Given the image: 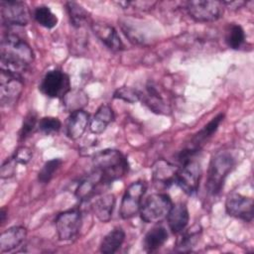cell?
<instances>
[{"label":"cell","mask_w":254,"mask_h":254,"mask_svg":"<svg viewBox=\"0 0 254 254\" xmlns=\"http://www.w3.org/2000/svg\"><path fill=\"white\" fill-rule=\"evenodd\" d=\"M37 125V114L34 111H30L24 118L22 127L19 132V140H26L34 132Z\"/></svg>","instance_id":"4dcf8cb0"},{"label":"cell","mask_w":254,"mask_h":254,"mask_svg":"<svg viewBox=\"0 0 254 254\" xmlns=\"http://www.w3.org/2000/svg\"><path fill=\"white\" fill-rule=\"evenodd\" d=\"M146 189L144 182L137 181L129 185L125 190L119 209L120 216L123 219H129L139 213Z\"/></svg>","instance_id":"ba28073f"},{"label":"cell","mask_w":254,"mask_h":254,"mask_svg":"<svg viewBox=\"0 0 254 254\" xmlns=\"http://www.w3.org/2000/svg\"><path fill=\"white\" fill-rule=\"evenodd\" d=\"M245 41V33L241 26L231 24L228 26L225 34V42L227 46L233 50L239 49Z\"/></svg>","instance_id":"83f0119b"},{"label":"cell","mask_w":254,"mask_h":254,"mask_svg":"<svg viewBox=\"0 0 254 254\" xmlns=\"http://www.w3.org/2000/svg\"><path fill=\"white\" fill-rule=\"evenodd\" d=\"M91 30L109 50L120 52L124 49V45L117 31L112 26L103 22H94L91 24Z\"/></svg>","instance_id":"5bb4252c"},{"label":"cell","mask_w":254,"mask_h":254,"mask_svg":"<svg viewBox=\"0 0 254 254\" xmlns=\"http://www.w3.org/2000/svg\"><path fill=\"white\" fill-rule=\"evenodd\" d=\"M65 9L70 21V24L74 28H81L83 25L87 24L90 20L89 13L78 3L73 1H68L65 3Z\"/></svg>","instance_id":"d4e9b609"},{"label":"cell","mask_w":254,"mask_h":254,"mask_svg":"<svg viewBox=\"0 0 254 254\" xmlns=\"http://www.w3.org/2000/svg\"><path fill=\"white\" fill-rule=\"evenodd\" d=\"M115 206V196L112 193H104L93 203L92 209L95 216L101 222H108L112 217Z\"/></svg>","instance_id":"7402d4cb"},{"label":"cell","mask_w":254,"mask_h":254,"mask_svg":"<svg viewBox=\"0 0 254 254\" xmlns=\"http://www.w3.org/2000/svg\"><path fill=\"white\" fill-rule=\"evenodd\" d=\"M190 214L189 209L184 202H178L173 204L167 215L168 225L172 232L181 233L184 231L189 223Z\"/></svg>","instance_id":"e0dca14e"},{"label":"cell","mask_w":254,"mask_h":254,"mask_svg":"<svg viewBox=\"0 0 254 254\" xmlns=\"http://www.w3.org/2000/svg\"><path fill=\"white\" fill-rule=\"evenodd\" d=\"M108 185L103 182L101 177L94 171L84 178L78 185L75 190V196L81 200H88L92 196L97 195L101 192V188L107 187Z\"/></svg>","instance_id":"9a60e30c"},{"label":"cell","mask_w":254,"mask_h":254,"mask_svg":"<svg viewBox=\"0 0 254 254\" xmlns=\"http://www.w3.org/2000/svg\"><path fill=\"white\" fill-rule=\"evenodd\" d=\"M33 60L34 53L23 39L14 34L3 37L0 46L1 70L23 78Z\"/></svg>","instance_id":"6da1fadb"},{"label":"cell","mask_w":254,"mask_h":254,"mask_svg":"<svg viewBox=\"0 0 254 254\" xmlns=\"http://www.w3.org/2000/svg\"><path fill=\"white\" fill-rule=\"evenodd\" d=\"M125 240V232L121 227H115L109 231L102 239L100 252L104 254L115 253Z\"/></svg>","instance_id":"cb8c5ba5"},{"label":"cell","mask_w":254,"mask_h":254,"mask_svg":"<svg viewBox=\"0 0 254 254\" xmlns=\"http://www.w3.org/2000/svg\"><path fill=\"white\" fill-rule=\"evenodd\" d=\"M154 1H124L118 2V5L122 6L123 9H132L136 11H148L155 6Z\"/></svg>","instance_id":"d6a6232c"},{"label":"cell","mask_w":254,"mask_h":254,"mask_svg":"<svg viewBox=\"0 0 254 254\" xmlns=\"http://www.w3.org/2000/svg\"><path fill=\"white\" fill-rule=\"evenodd\" d=\"M173 201L167 193H153L142 201L139 214L146 223H158L167 218Z\"/></svg>","instance_id":"277c9868"},{"label":"cell","mask_w":254,"mask_h":254,"mask_svg":"<svg viewBox=\"0 0 254 254\" xmlns=\"http://www.w3.org/2000/svg\"><path fill=\"white\" fill-rule=\"evenodd\" d=\"M89 123V114L82 109L70 113L66 121V136L69 139H78L86 130Z\"/></svg>","instance_id":"2e32d148"},{"label":"cell","mask_w":254,"mask_h":254,"mask_svg":"<svg viewBox=\"0 0 254 254\" xmlns=\"http://www.w3.org/2000/svg\"><path fill=\"white\" fill-rule=\"evenodd\" d=\"M32 158V151L28 147H20L18 148L12 156V159L17 164L26 165Z\"/></svg>","instance_id":"836d02e7"},{"label":"cell","mask_w":254,"mask_h":254,"mask_svg":"<svg viewBox=\"0 0 254 254\" xmlns=\"http://www.w3.org/2000/svg\"><path fill=\"white\" fill-rule=\"evenodd\" d=\"M114 98H119L129 103H135L140 100V92L128 86H122L114 92Z\"/></svg>","instance_id":"1f68e13d"},{"label":"cell","mask_w":254,"mask_h":254,"mask_svg":"<svg viewBox=\"0 0 254 254\" xmlns=\"http://www.w3.org/2000/svg\"><path fill=\"white\" fill-rule=\"evenodd\" d=\"M224 5L221 1L193 0L186 4V10L190 17L196 22H213L223 14Z\"/></svg>","instance_id":"8992f818"},{"label":"cell","mask_w":254,"mask_h":254,"mask_svg":"<svg viewBox=\"0 0 254 254\" xmlns=\"http://www.w3.org/2000/svg\"><path fill=\"white\" fill-rule=\"evenodd\" d=\"M245 4V2H242V1H230V2H223V5L224 6H227V7H230L231 9H237V8H240L241 6H243ZM229 8V9H230Z\"/></svg>","instance_id":"e575fe53"},{"label":"cell","mask_w":254,"mask_h":254,"mask_svg":"<svg viewBox=\"0 0 254 254\" xmlns=\"http://www.w3.org/2000/svg\"><path fill=\"white\" fill-rule=\"evenodd\" d=\"M223 117H224V115L222 113H220V114L216 115L214 118H212L206 125L203 126V128L200 131H198L191 138L190 144L187 148L190 149L192 151L198 152L200 150V148L205 144V142L215 133L219 124L223 120Z\"/></svg>","instance_id":"d6986e66"},{"label":"cell","mask_w":254,"mask_h":254,"mask_svg":"<svg viewBox=\"0 0 254 254\" xmlns=\"http://www.w3.org/2000/svg\"><path fill=\"white\" fill-rule=\"evenodd\" d=\"M201 177V168L199 163L190 158L181 163L176 175V183L187 194H193L199 187Z\"/></svg>","instance_id":"5b68a950"},{"label":"cell","mask_w":254,"mask_h":254,"mask_svg":"<svg viewBox=\"0 0 254 254\" xmlns=\"http://www.w3.org/2000/svg\"><path fill=\"white\" fill-rule=\"evenodd\" d=\"M34 19L47 29H52L58 24V17L48 6H39L34 11Z\"/></svg>","instance_id":"4316f807"},{"label":"cell","mask_w":254,"mask_h":254,"mask_svg":"<svg viewBox=\"0 0 254 254\" xmlns=\"http://www.w3.org/2000/svg\"><path fill=\"white\" fill-rule=\"evenodd\" d=\"M168 236L169 235L165 227L160 225L153 227L146 233L144 237L143 246L145 251L154 252L158 250L168 240Z\"/></svg>","instance_id":"603a6c76"},{"label":"cell","mask_w":254,"mask_h":254,"mask_svg":"<svg viewBox=\"0 0 254 254\" xmlns=\"http://www.w3.org/2000/svg\"><path fill=\"white\" fill-rule=\"evenodd\" d=\"M228 215L250 222L253 219V199L240 193H230L225 201Z\"/></svg>","instance_id":"7c38bea8"},{"label":"cell","mask_w":254,"mask_h":254,"mask_svg":"<svg viewBox=\"0 0 254 254\" xmlns=\"http://www.w3.org/2000/svg\"><path fill=\"white\" fill-rule=\"evenodd\" d=\"M178 168L164 159H160L152 166L153 182L156 187L169 188L176 183V175Z\"/></svg>","instance_id":"4fadbf2b"},{"label":"cell","mask_w":254,"mask_h":254,"mask_svg":"<svg viewBox=\"0 0 254 254\" xmlns=\"http://www.w3.org/2000/svg\"><path fill=\"white\" fill-rule=\"evenodd\" d=\"M0 216H1V223H4V221H5V216H6V211H5V209L4 208H2L1 209V212H0Z\"/></svg>","instance_id":"d590c367"},{"label":"cell","mask_w":254,"mask_h":254,"mask_svg":"<svg viewBox=\"0 0 254 254\" xmlns=\"http://www.w3.org/2000/svg\"><path fill=\"white\" fill-rule=\"evenodd\" d=\"M81 212L78 208L61 212L55 220L59 239L62 241H68L75 238L81 228Z\"/></svg>","instance_id":"9c48e42d"},{"label":"cell","mask_w":254,"mask_h":254,"mask_svg":"<svg viewBox=\"0 0 254 254\" xmlns=\"http://www.w3.org/2000/svg\"><path fill=\"white\" fill-rule=\"evenodd\" d=\"M62 127V123L59 118L46 116L40 119L38 123V129L45 135H53L60 131Z\"/></svg>","instance_id":"f546056e"},{"label":"cell","mask_w":254,"mask_h":254,"mask_svg":"<svg viewBox=\"0 0 254 254\" xmlns=\"http://www.w3.org/2000/svg\"><path fill=\"white\" fill-rule=\"evenodd\" d=\"M200 228L198 226L191 227L190 229L185 231L182 233L180 238L177 241L176 244V250L180 252H187L190 251L198 241L199 235H200Z\"/></svg>","instance_id":"484cf974"},{"label":"cell","mask_w":254,"mask_h":254,"mask_svg":"<svg viewBox=\"0 0 254 254\" xmlns=\"http://www.w3.org/2000/svg\"><path fill=\"white\" fill-rule=\"evenodd\" d=\"M1 20L6 26H25L30 19L27 5L21 1H1Z\"/></svg>","instance_id":"8fae6325"},{"label":"cell","mask_w":254,"mask_h":254,"mask_svg":"<svg viewBox=\"0 0 254 254\" xmlns=\"http://www.w3.org/2000/svg\"><path fill=\"white\" fill-rule=\"evenodd\" d=\"M113 120V109L108 104H102L90 120L89 129L93 134H101Z\"/></svg>","instance_id":"ffe728a7"},{"label":"cell","mask_w":254,"mask_h":254,"mask_svg":"<svg viewBox=\"0 0 254 254\" xmlns=\"http://www.w3.org/2000/svg\"><path fill=\"white\" fill-rule=\"evenodd\" d=\"M143 97V101L145 104L154 112L158 114H167L170 111L169 105L163 99L159 90L152 84L149 83L146 86V93L141 94L140 98Z\"/></svg>","instance_id":"44dd1931"},{"label":"cell","mask_w":254,"mask_h":254,"mask_svg":"<svg viewBox=\"0 0 254 254\" xmlns=\"http://www.w3.org/2000/svg\"><path fill=\"white\" fill-rule=\"evenodd\" d=\"M27 237V229L23 226H13L2 232L0 236V252L5 253L20 246Z\"/></svg>","instance_id":"ac0fdd59"},{"label":"cell","mask_w":254,"mask_h":254,"mask_svg":"<svg viewBox=\"0 0 254 254\" xmlns=\"http://www.w3.org/2000/svg\"><path fill=\"white\" fill-rule=\"evenodd\" d=\"M61 165H62L61 159H52L46 162L38 174V181L43 185L49 184L50 181L53 179L55 173L61 167Z\"/></svg>","instance_id":"f1b7e54d"},{"label":"cell","mask_w":254,"mask_h":254,"mask_svg":"<svg viewBox=\"0 0 254 254\" xmlns=\"http://www.w3.org/2000/svg\"><path fill=\"white\" fill-rule=\"evenodd\" d=\"M23 78L0 70V101L4 107H11L17 103L23 90Z\"/></svg>","instance_id":"30bf717a"},{"label":"cell","mask_w":254,"mask_h":254,"mask_svg":"<svg viewBox=\"0 0 254 254\" xmlns=\"http://www.w3.org/2000/svg\"><path fill=\"white\" fill-rule=\"evenodd\" d=\"M235 166V160L228 152H218L210 160L205 188L211 195H216L223 188L224 181Z\"/></svg>","instance_id":"3957f363"},{"label":"cell","mask_w":254,"mask_h":254,"mask_svg":"<svg viewBox=\"0 0 254 254\" xmlns=\"http://www.w3.org/2000/svg\"><path fill=\"white\" fill-rule=\"evenodd\" d=\"M92 165L93 171L107 185L121 179L128 172L126 158L119 151L112 149H106L96 153L92 159Z\"/></svg>","instance_id":"7a4b0ae2"},{"label":"cell","mask_w":254,"mask_h":254,"mask_svg":"<svg viewBox=\"0 0 254 254\" xmlns=\"http://www.w3.org/2000/svg\"><path fill=\"white\" fill-rule=\"evenodd\" d=\"M39 89L48 97L64 98L70 91L69 77L60 69L50 70L42 79Z\"/></svg>","instance_id":"52a82bcc"}]
</instances>
